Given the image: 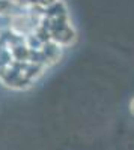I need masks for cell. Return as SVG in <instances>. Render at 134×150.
Instances as JSON below:
<instances>
[{
  "label": "cell",
  "mask_w": 134,
  "mask_h": 150,
  "mask_svg": "<svg viewBox=\"0 0 134 150\" xmlns=\"http://www.w3.org/2000/svg\"><path fill=\"white\" fill-rule=\"evenodd\" d=\"M44 15L48 20H60V18H69V12L68 6L62 0H57L54 5H51L48 9L44 11Z\"/></svg>",
  "instance_id": "obj_5"
},
{
  "label": "cell",
  "mask_w": 134,
  "mask_h": 150,
  "mask_svg": "<svg viewBox=\"0 0 134 150\" xmlns=\"http://www.w3.org/2000/svg\"><path fill=\"white\" fill-rule=\"evenodd\" d=\"M130 112H131V114L134 116V98H133L131 101H130Z\"/></svg>",
  "instance_id": "obj_6"
},
{
  "label": "cell",
  "mask_w": 134,
  "mask_h": 150,
  "mask_svg": "<svg viewBox=\"0 0 134 150\" xmlns=\"http://www.w3.org/2000/svg\"><path fill=\"white\" fill-rule=\"evenodd\" d=\"M57 0H15L21 11H45Z\"/></svg>",
  "instance_id": "obj_4"
},
{
  "label": "cell",
  "mask_w": 134,
  "mask_h": 150,
  "mask_svg": "<svg viewBox=\"0 0 134 150\" xmlns=\"http://www.w3.org/2000/svg\"><path fill=\"white\" fill-rule=\"evenodd\" d=\"M47 66L39 62H12L2 75L0 83L11 90H27L47 72Z\"/></svg>",
  "instance_id": "obj_1"
},
{
  "label": "cell",
  "mask_w": 134,
  "mask_h": 150,
  "mask_svg": "<svg viewBox=\"0 0 134 150\" xmlns=\"http://www.w3.org/2000/svg\"><path fill=\"white\" fill-rule=\"evenodd\" d=\"M39 24H42L48 30L50 39L62 48H69L77 42V30L71 21V17L60 20H48L45 15H42Z\"/></svg>",
  "instance_id": "obj_2"
},
{
  "label": "cell",
  "mask_w": 134,
  "mask_h": 150,
  "mask_svg": "<svg viewBox=\"0 0 134 150\" xmlns=\"http://www.w3.org/2000/svg\"><path fill=\"white\" fill-rule=\"evenodd\" d=\"M62 56H63V48L53 41H48L44 44L39 53H32V62H39L47 68H51L56 63H59Z\"/></svg>",
  "instance_id": "obj_3"
}]
</instances>
